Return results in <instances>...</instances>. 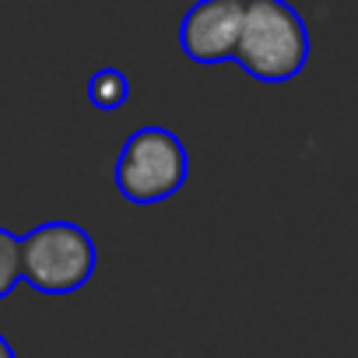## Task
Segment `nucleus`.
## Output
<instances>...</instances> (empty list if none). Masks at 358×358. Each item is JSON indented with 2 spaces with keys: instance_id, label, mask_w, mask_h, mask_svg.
Wrapping results in <instances>:
<instances>
[{
  "instance_id": "obj_6",
  "label": "nucleus",
  "mask_w": 358,
  "mask_h": 358,
  "mask_svg": "<svg viewBox=\"0 0 358 358\" xmlns=\"http://www.w3.org/2000/svg\"><path fill=\"white\" fill-rule=\"evenodd\" d=\"M22 281V236L0 229V299H8Z\"/></svg>"
},
{
  "instance_id": "obj_1",
  "label": "nucleus",
  "mask_w": 358,
  "mask_h": 358,
  "mask_svg": "<svg viewBox=\"0 0 358 358\" xmlns=\"http://www.w3.org/2000/svg\"><path fill=\"white\" fill-rule=\"evenodd\" d=\"M232 60L264 85H281L309 64V29L288 0H246Z\"/></svg>"
},
{
  "instance_id": "obj_2",
  "label": "nucleus",
  "mask_w": 358,
  "mask_h": 358,
  "mask_svg": "<svg viewBox=\"0 0 358 358\" xmlns=\"http://www.w3.org/2000/svg\"><path fill=\"white\" fill-rule=\"evenodd\" d=\"M187 148L165 127L134 130L116 158V190L130 204H162L187 183Z\"/></svg>"
},
{
  "instance_id": "obj_7",
  "label": "nucleus",
  "mask_w": 358,
  "mask_h": 358,
  "mask_svg": "<svg viewBox=\"0 0 358 358\" xmlns=\"http://www.w3.org/2000/svg\"><path fill=\"white\" fill-rule=\"evenodd\" d=\"M0 358H18V355H15V348H11V341H8L4 334H0Z\"/></svg>"
},
{
  "instance_id": "obj_5",
  "label": "nucleus",
  "mask_w": 358,
  "mask_h": 358,
  "mask_svg": "<svg viewBox=\"0 0 358 358\" xmlns=\"http://www.w3.org/2000/svg\"><path fill=\"white\" fill-rule=\"evenodd\" d=\"M130 99V81L116 67H102L88 78V102L102 113H116Z\"/></svg>"
},
{
  "instance_id": "obj_3",
  "label": "nucleus",
  "mask_w": 358,
  "mask_h": 358,
  "mask_svg": "<svg viewBox=\"0 0 358 358\" xmlns=\"http://www.w3.org/2000/svg\"><path fill=\"white\" fill-rule=\"evenodd\" d=\"M95 274V243L81 225L46 222L22 236V281L43 295H71Z\"/></svg>"
},
{
  "instance_id": "obj_4",
  "label": "nucleus",
  "mask_w": 358,
  "mask_h": 358,
  "mask_svg": "<svg viewBox=\"0 0 358 358\" xmlns=\"http://www.w3.org/2000/svg\"><path fill=\"white\" fill-rule=\"evenodd\" d=\"M246 0H197L179 25V46L197 64L232 60Z\"/></svg>"
}]
</instances>
